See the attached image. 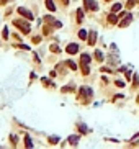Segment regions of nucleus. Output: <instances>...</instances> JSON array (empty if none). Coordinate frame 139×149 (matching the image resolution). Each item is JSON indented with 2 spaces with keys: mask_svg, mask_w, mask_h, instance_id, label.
Instances as JSON below:
<instances>
[{
  "mask_svg": "<svg viewBox=\"0 0 139 149\" xmlns=\"http://www.w3.org/2000/svg\"><path fill=\"white\" fill-rule=\"evenodd\" d=\"M80 61H82V72H84L85 76H87V74H89V62H90V56H89V54H82Z\"/></svg>",
  "mask_w": 139,
  "mask_h": 149,
  "instance_id": "f257e3e1",
  "label": "nucleus"
},
{
  "mask_svg": "<svg viewBox=\"0 0 139 149\" xmlns=\"http://www.w3.org/2000/svg\"><path fill=\"white\" fill-rule=\"evenodd\" d=\"M15 26H18L20 30H23V33H30V31H31L30 25H28L26 21H21V20H15Z\"/></svg>",
  "mask_w": 139,
  "mask_h": 149,
  "instance_id": "f03ea898",
  "label": "nucleus"
},
{
  "mask_svg": "<svg viewBox=\"0 0 139 149\" xmlns=\"http://www.w3.org/2000/svg\"><path fill=\"white\" fill-rule=\"evenodd\" d=\"M18 13H20L21 16H25V18H26L28 21H30V20H33V13H31L30 10L23 8V7H20V8H18Z\"/></svg>",
  "mask_w": 139,
  "mask_h": 149,
  "instance_id": "7ed1b4c3",
  "label": "nucleus"
},
{
  "mask_svg": "<svg viewBox=\"0 0 139 149\" xmlns=\"http://www.w3.org/2000/svg\"><path fill=\"white\" fill-rule=\"evenodd\" d=\"M84 2H85V7H87L89 10H92V12L98 10V5H97V2H95V0H84Z\"/></svg>",
  "mask_w": 139,
  "mask_h": 149,
  "instance_id": "20e7f679",
  "label": "nucleus"
},
{
  "mask_svg": "<svg viewBox=\"0 0 139 149\" xmlns=\"http://www.w3.org/2000/svg\"><path fill=\"white\" fill-rule=\"evenodd\" d=\"M44 20H46V23H51V25L52 26H56V28H61V21H56L54 18H52V16H44Z\"/></svg>",
  "mask_w": 139,
  "mask_h": 149,
  "instance_id": "39448f33",
  "label": "nucleus"
},
{
  "mask_svg": "<svg viewBox=\"0 0 139 149\" xmlns=\"http://www.w3.org/2000/svg\"><path fill=\"white\" fill-rule=\"evenodd\" d=\"M65 51L69 52V54H75V52L79 51V44L72 43V44H69V46H67V49H65Z\"/></svg>",
  "mask_w": 139,
  "mask_h": 149,
  "instance_id": "423d86ee",
  "label": "nucleus"
},
{
  "mask_svg": "<svg viewBox=\"0 0 139 149\" xmlns=\"http://www.w3.org/2000/svg\"><path fill=\"white\" fill-rule=\"evenodd\" d=\"M80 95H82V97H92V88L82 87L80 88Z\"/></svg>",
  "mask_w": 139,
  "mask_h": 149,
  "instance_id": "0eeeda50",
  "label": "nucleus"
},
{
  "mask_svg": "<svg viewBox=\"0 0 139 149\" xmlns=\"http://www.w3.org/2000/svg\"><path fill=\"white\" fill-rule=\"evenodd\" d=\"M131 21H133V16H131V15H126L123 21H119V26H128Z\"/></svg>",
  "mask_w": 139,
  "mask_h": 149,
  "instance_id": "6e6552de",
  "label": "nucleus"
},
{
  "mask_svg": "<svg viewBox=\"0 0 139 149\" xmlns=\"http://www.w3.org/2000/svg\"><path fill=\"white\" fill-rule=\"evenodd\" d=\"M95 41H97V33L95 31H90V36H89V44H92L93 46Z\"/></svg>",
  "mask_w": 139,
  "mask_h": 149,
  "instance_id": "1a4fd4ad",
  "label": "nucleus"
},
{
  "mask_svg": "<svg viewBox=\"0 0 139 149\" xmlns=\"http://www.w3.org/2000/svg\"><path fill=\"white\" fill-rule=\"evenodd\" d=\"M46 7H48L51 12H54V10H56V5L52 3V0H46Z\"/></svg>",
  "mask_w": 139,
  "mask_h": 149,
  "instance_id": "9d476101",
  "label": "nucleus"
},
{
  "mask_svg": "<svg viewBox=\"0 0 139 149\" xmlns=\"http://www.w3.org/2000/svg\"><path fill=\"white\" fill-rule=\"evenodd\" d=\"M108 21H110V23H116V21H118V16L111 12V15H108Z\"/></svg>",
  "mask_w": 139,
  "mask_h": 149,
  "instance_id": "9b49d317",
  "label": "nucleus"
},
{
  "mask_svg": "<svg viewBox=\"0 0 139 149\" xmlns=\"http://www.w3.org/2000/svg\"><path fill=\"white\" fill-rule=\"evenodd\" d=\"M95 59H97V61H103V54H102V51H95Z\"/></svg>",
  "mask_w": 139,
  "mask_h": 149,
  "instance_id": "f8f14e48",
  "label": "nucleus"
},
{
  "mask_svg": "<svg viewBox=\"0 0 139 149\" xmlns=\"http://www.w3.org/2000/svg\"><path fill=\"white\" fill-rule=\"evenodd\" d=\"M82 20H84V12H82V10L79 8V10H77V21L80 23Z\"/></svg>",
  "mask_w": 139,
  "mask_h": 149,
  "instance_id": "ddd939ff",
  "label": "nucleus"
},
{
  "mask_svg": "<svg viewBox=\"0 0 139 149\" xmlns=\"http://www.w3.org/2000/svg\"><path fill=\"white\" fill-rule=\"evenodd\" d=\"M121 10V3H114L113 7H111V12H113V13H116V12H119Z\"/></svg>",
  "mask_w": 139,
  "mask_h": 149,
  "instance_id": "4468645a",
  "label": "nucleus"
},
{
  "mask_svg": "<svg viewBox=\"0 0 139 149\" xmlns=\"http://www.w3.org/2000/svg\"><path fill=\"white\" fill-rule=\"evenodd\" d=\"M25 146H26V148H31V146H33V143H31L30 136H25Z\"/></svg>",
  "mask_w": 139,
  "mask_h": 149,
  "instance_id": "2eb2a0df",
  "label": "nucleus"
},
{
  "mask_svg": "<svg viewBox=\"0 0 139 149\" xmlns=\"http://www.w3.org/2000/svg\"><path fill=\"white\" fill-rule=\"evenodd\" d=\"M79 38H80V39H85V38H87V31H85V30H80V31H79Z\"/></svg>",
  "mask_w": 139,
  "mask_h": 149,
  "instance_id": "dca6fc26",
  "label": "nucleus"
},
{
  "mask_svg": "<svg viewBox=\"0 0 139 149\" xmlns=\"http://www.w3.org/2000/svg\"><path fill=\"white\" fill-rule=\"evenodd\" d=\"M77 141H79V136H70V138H69L70 144H77Z\"/></svg>",
  "mask_w": 139,
  "mask_h": 149,
  "instance_id": "f3484780",
  "label": "nucleus"
},
{
  "mask_svg": "<svg viewBox=\"0 0 139 149\" xmlns=\"http://www.w3.org/2000/svg\"><path fill=\"white\" fill-rule=\"evenodd\" d=\"M67 66H69L70 69H72V71H75V69H77V66H75V62H72V61H67Z\"/></svg>",
  "mask_w": 139,
  "mask_h": 149,
  "instance_id": "a211bd4d",
  "label": "nucleus"
},
{
  "mask_svg": "<svg viewBox=\"0 0 139 149\" xmlns=\"http://www.w3.org/2000/svg\"><path fill=\"white\" fill-rule=\"evenodd\" d=\"M134 5H136V0H128V5L126 7H128V8H133Z\"/></svg>",
  "mask_w": 139,
  "mask_h": 149,
  "instance_id": "6ab92c4d",
  "label": "nucleus"
},
{
  "mask_svg": "<svg viewBox=\"0 0 139 149\" xmlns=\"http://www.w3.org/2000/svg\"><path fill=\"white\" fill-rule=\"evenodd\" d=\"M79 129L82 133H87V126H85V125H79Z\"/></svg>",
  "mask_w": 139,
  "mask_h": 149,
  "instance_id": "aec40b11",
  "label": "nucleus"
},
{
  "mask_svg": "<svg viewBox=\"0 0 139 149\" xmlns=\"http://www.w3.org/2000/svg\"><path fill=\"white\" fill-rule=\"evenodd\" d=\"M51 51H52V52H59V48L56 46V44H52V46H51Z\"/></svg>",
  "mask_w": 139,
  "mask_h": 149,
  "instance_id": "412c9836",
  "label": "nucleus"
},
{
  "mask_svg": "<svg viewBox=\"0 0 139 149\" xmlns=\"http://www.w3.org/2000/svg\"><path fill=\"white\" fill-rule=\"evenodd\" d=\"M114 84H116L118 87H124V85H126V84H124L123 80H116V82H114Z\"/></svg>",
  "mask_w": 139,
  "mask_h": 149,
  "instance_id": "4be33fe9",
  "label": "nucleus"
},
{
  "mask_svg": "<svg viewBox=\"0 0 139 149\" xmlns=\"http://www.w3.org/2000/svg\"><path fill=\"white\" fill-rule=\"evenodd\" d=\"M57 141H59V138H51V139H49V143H51V144H56Z\"/></svg>",
  "mask_w": 139,
  "mask_h": 149,
  "instance_id": "5701e85b",
  "label": "nucleus"
},
{
  "mask_svg": "<svg viewBox=\"0 0 139 149\" xmlns=\"http://www.w3.org/2000/svg\"><path fill=\"white\" fill-rule=\"evenodd\" d=\"M70 90H74V87H64L62 88V92H70Z\"/></svg>",
  "mask_w": 139,
  "mask_h": 149,
  "instance_id": "b1692460",
  "label": "nucleus"
},
{
  "mask_svg": "<svg viewBox=\"0 0 139 149\" xmlns=\"http://www.w3.org/2000/svg\"><path fill=\"white\" fill-rule=\"evenodd\" d=\"M3 38H5V39L8 38V28H5V30H3Z\"/></svg>",
  "mask_w": 139,
  "mask_h": 149,
  "instance_id": "393cba45",
  "label": "nucleus"
},
{
  "mask_svg": "<svg viewBox=\"0 0 139 149\" xmlns=\"http://www.w3.org/2000/svg\"><path fill=\"white\" fill-rule=\"evenodd\" d=\"M51 33V28H48V26H44V35H49Z\"/></svg>",
  "mask_w": 139,
  "mask_h": 149,
  "instance_id": "a878e982",
  "label": "nucleus"
},
{
  "mask_svg": "<svg viewBox=\"0 0 139 149\" xmlns=\"http://www.w3.org/2000/svg\"><path fill=\"white\" fill-rule=\"evenodd\" d=\"M40 39H41L40 36H36V38H33V43H40Z\"/></svg>",
  "mask_w": 139,
  "mask_h": 149,
  "instance_id": "bb28decb",
  "label": "nucleus"
},
{
  "mask_svg": "<svg viewBox=\"0 0 139 149\" xmlns=\"http://www.w3.org/2000/svg\"><path fill=\"white\" fill-rule=\"evenodd\" d=\"M61 2H62L64 5H69V0H61Z\"/></svg>",
  "mask_w": 139,
  "mask_h": 149,
  "instance_id": "cd10ccee",
  "label": "nucleus"
}]
</instances>
